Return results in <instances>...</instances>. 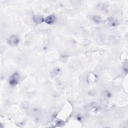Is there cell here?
Masks as SVG:
<instances>
[{
  "label": "cell",
  "mask_w": 128,
  "mask_h": 128,
  "mask_svg": "<svg viewBox=\"0 0 128 128\" xmlns=\"http://www.w3.org/2000/svg\"><path fill=\"white\" fill-rule=\"evenodd\" d=\"M19 80H20L19 74H18V72H16L10 76L9 78L8 82L10 86H14L18 84L19 82Z\"/></svg>",
  "instance_id": "cell-1"
},
{
  "label": "cell",
  "mask_w": 128,
  "mask_h": 128,
  "mask_svg": "<svg viewBox=\"0 0 128 128\" xmlns=\"http://www.w3.org/2000/svg\"><path fill=\"white\" fill-rule=\"evenodd\" d=\"M20 42L19 38L16 35H12L9 37L8 40V44L12 46H15L17 45Z\"/></svg>",
  "instance_id": "cell-2"
},
{
  "label": "cell",
  "mask_w": 128,
  "mask_h": 128,
  "mask_svg": "<svg viewBox=\"0 0 128 128\" xmlns=\"http://www.w3.org/2000/svg\"><path fill=\"white\" fill-rule=\"evenodd\" d=\"M60 69L58 68H54L51 72V76H56L60 74Z\"/></svg>",
  "instance_id": "cell-7"
},
{
  "label": "cell",
  "mask_w": 128,
  "mask_h": 128,
  "mask_svg": "<svg viewBox=\"0 0 128 128\" xmlns=\"http://www.w3.org/2000/svg\"><path fill=\"white\" fill-rule=\"evenodd\" d=\"M56 20V16L54 15H50L48 16L45 19H44V22L48 24H52Z\"/></svg>",
  "instance_id": "cell-3"
},
{
  "label": "cell",
  "mask_w": 128,
  "mask_h": 128,
  "mask_svg": "<svg viewBox=\"0 0 128 128\" xmlns=\"http://www.w3.org/2000/svg\"><path fill=\"white\" fill-rule=\"evenodd\" d=\"M106 22L109 25H110L111 26H116L118 24L117 20L112 17H110V18H108L106 20Z\"/></svg>",
  "instance_id": "cell-5"
},
{
  "label": "cell",
  "mask_w": 128,
  "mask_h": 128,
  "mask_svg": "<svg viewBox=\"0 0 128 128\" xmlns=\"http://www.w3.org/2000/svg\"><path fill=\"white\" fill-rule=\"evenodd\" d=\"M32 19L34 22L38 24H41L44 21V18L42 17V16L40 15H36L34 16Z\"/></svg>",
  "instance_id": "cell-4"
},
{
  "label": "cell",
  "mask_w": 128,
  "mask_h": 128,
  "mask_svg": "<svg viewBox=\"0 0 128 128\" xmlns=\"http://www.w3.org/2000/svg\"><path fill=\"white\" fill-rule=\"evenodd\" d=\"M96 80V76L94 73H90L88 76V80L90 82H94Z\"/></svg>",
  "instance_id": "cell-6"
},
{
  "label": "cell",
  "mask_w": 128,
  "mask_h": 128,
  "mask_svg": "<svg viewBox=\"0 0 128 128\" xmlns=\"http://www.w3.org/2000/svg\"><path fill=\"white\" fill-rule=\"evenodd\" d=\"M92 20L96 24H99L102 22L101 18L98 16H92Z\"/></svg>",
  "instance_id": "cell-8"
}]
</instances>
